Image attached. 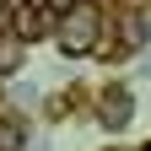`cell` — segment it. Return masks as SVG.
I'll return each instance as SVG.
<instances>
[{
    "label": "cell",
    "mask_w": 151,
    "mask_h": 151,
    "mask_svg": "<svg viewBox=\"0 0 151 151\" xmlns=\"http://www.w3.org/2000/svg\"><path fill=\"white\" fill-rule=\"evenodd\" d=\"M97 32H103L97 11H92V6H81V0H76L65 16H54V49H60L65 60H86V54L97 49Z\"/></svg>",
    "instance_id": "1"
},
{
    "label": "cell",
    "mask_w": 151,
    "mask_h": 151,
    "mask_svg": "<svg viewBox=\"0 0 151 151\" xmlns=\"http://www.w3.org/2000/svg\"><path fill=\"white\" fill-rule=\"evenodd\" d=\"M6 27H11L16 43H38V38H49V16H43L38 0H16V6L6 11Z\"/></svg>",
    "instance_id": "2"
},
{
    "label": "cell",
    "mask_w": 151,
    "mask_h": 151,
    "mask_svg": "<svg viewBox=\"0 0 151 151\" xmlns=\"http://www.w3.org/2000/svg\"><path fill=\"white\" fill-rule=\"evenodd\" d=\"M103 97H108V103H103V124H113V129H119V124H124V113H129V103H124L129 92H119V86H113V92H103Z\"/></svg>",
    "instance_id": "3"
},
{
    "label": "cell",
    "mask_w": 151,
    "mask_h": 151,
    "mask_svg": "<svg viewBox=\"0 0 151 151\" xmlns=\"http://www.w3.org/2000/svg\"><path fill=\"white\" fill-rule=\"evenodd\" d=\"M0 151H22V119H0Z\"/></svg>",
    "instance_id": "4"
},
{
    "label": "cell",
    "mask_w": 151,
    "mask_h": 151,
    "mask_svg": "<svg viewBox=\"0 0 151 151\" xmlns=\"http://www.w3.org/2000/svg\"><path fill=\"white\" fill-rule=\"evenodd\" d=\"M38 6H43V16H65V11L76 6V0H38Z\"/></svg>",
    "instance_id": "5"
}]
</instances>
